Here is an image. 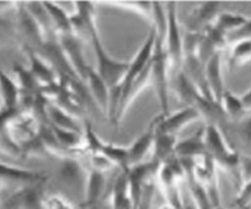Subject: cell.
Masks as SVG:
<instances>
[{"label":"cell","instance_id":"cell-1","mask_svg":"<svg viewBox=\"0 0 251 209\" xmlns=\"http://www.w3.org/2000/svg\"><path fill=\"white\" fill-rule=\"evenodd\" d=\"M87 39L91 42L97 58L96 71L110 91L118 89L125 78L129 62L119 61L108 53L99 37L97 23H94L89 28Z\"/></svg>","mask_w":251,"mask_h":209},{"label":"cell","instance_id":"cell-2","mask_svg":"<svg viewBox=\"0 0 251 209\" xmlns=\"http://www.w3.org/2000/svg\"><path fill=\"white\" fill-rule=\"evenodd\" d=\"M165 48L167 52L170 70H173L175 75L181 71L183 64V36L181 34L180 23L178 21L177 3L175 1H168L165 3Z\"/></svg>","mask_w":251,"mask_h":209},{"label":"cell","instance_id":"cell-3","mask_svg":"<svg viewBox=\"0 0 251 209\" xmlns=\"http://www.w3.org/2000/svg\"><path fill=\"white\" fill-rule=\"evenodd\" d=\"M199 119H201V116L195 107L185 106L181 110L169 113L165 116L160 115L152 122L156 131L176 136L184 127Z\"/></svg>","mask_w":251,"mask_h":209},{"label":"cell","instance_id":"cell-4","mask_svg":"<svg viewBox=\"0 0 251 209\" xmlns=\"http://www.w3.org/2000/svg\"><path fill=\"white\" fill-rule=\"evenodd\" d=\"M204 76L211 97L220 104L226 91L222 73V52H217L204 63Z\"/></svg>","mask_w":251,"mask_h":209},{"label":"cell","instance_id":"cell-5","mask_svg":"<svg viewBox=\"0 0 251 209\" xmlns=\"http://www.w3.org/2000/svg\"><path fill=\"white\" fill-rule=\"evenodd\" d=\"M219 2L207 1L196 7L189 20L188 31L202 33L203 29L214 23L219 14Z\"/></svg>","mask_w":251,"mask_h":209},{"label":"cell","instance_id":"cell-6","mask_svg":"<svg viewBox=\"0 0 251 209\" xmlns=\"http://www.w3.org/2000/svg\"><path fill=\"white\" fill-rule=\"evenodd\" d=\"M0 109L6 112H13L19 109L21 99L20 84L4 72L0 67Z\"/></svg>","mask_w":251,"mask_h":209},{"label":"cell","instance_id":"cell-7","mask_svg":"<svg viewBox=\"0 0 251 209\" xmlns=\"http://www.w3.org/2000/svg\"><path fill=\"white\" fill-rule=\"evenodd\" d=\"M155 139V129L151 121L145 132L141 134L138 139L127 148V170L129 168L141 163L151 148L153 146Z\"/></svg>","mask_w":251,"mask_h":209},{"label":"cell","instance_id":"cell-8","mask_svg":"<svg viewBox=\"0 0 251 209\" xmlns=\"http://www.w3.org/2000/svg\"><path fill=\"white\" fill-rule=\"evenodd\" d=\"M84 80L87 82L91 93L97 101V104L104 113L108 114L110 89L107 84H105V81L98 75L96 69H93L90 66L87 69Z\"/></svg>","mask_w":251,"mask_h":209},{"label":"cell","instance_id":"cell-9","mask_svg":"<svg viewBox=\"0 0 251 209\" xmlns=\"http://www.w3.org/2000/svg\"><path fill=\"white\" fill-rule=\"evenodd\" d=\"M175 155L181 159H193L196 156L206 154L203 139V129L186 139L177 141L175 145Z\"/></svg>","mask_w":251,"mask_h":209},{"label":"cell","instance_id":"cell-10","mask_svg":"<svg viewBox=\"0 0 251 209\" xmlns=\"http://www.w3.org/2000/svg\"><path fill=\"white\" fill-rule=\"evenodd\" d=\"M42 179V174L35 171L0 161V183L3 180L21 183H36L41 181Z\"/></svg>","mask_w":251,"mask_h":209},{"label":"cell","instance_id":"cell-11","mask_svg":"<svg viewBox=\"0 0 251 209\" xmlns=\"http://www.w3.org/2000/svg\"><path fill=\"white\" fill-rule=\"evenodd\" d=\"M104 171L97 168H91L87 178L86 192H85V205L93 206L98 202L105 188Z\"/></svg>","mask_w":251,"mask_h":209},{"label":"cell","instance_id":"cell-12","mask_svg":"<svg viewBox=\"0 0 251 209\" xmlns=\"http://www.w3.org/2000/svg\"><path fill=\"white\" fill-rule=\"evenodd\" d=\"M246 21L247 18L242 15L232 12H223L217 15L213 25L219 31L227 36L241 28Z\"/></svg>","mask_w":251,"mask_h":209},{"label":"cell","instance_id":"cell-13","mask_svg":"<svg viewBox=\"0 0 251 209\" xmlns=\"http://www.w3.org/2000/svg\"><path fill=\"white\" fill-rule=\"evenodd\" d=\"M230 53L228 59L229 68L233 69L242 65L251 60V39L240 40L231 44Z\"/></svg>","mask_w":251,"mask_h":209},{"label":"cell","instance_id":"cell-14","mask_svg":"<svg viewBox=\"0 0 251 209\" xmlns=\"http://www.w3.org/2000/svg\"><path fill=\"white\" fill-rule=\"evenodd\" d=\"M220 104L229 121H236L242 119L246 114H248L245 111L240 98H237L230 91H225Z\"/></svg>","mask_w":251,"mask_h":209},{"label":"cell","instance_id":"cell-15","mask_svg":"<svg viewBox=\"0 0 251 209\" xmlns=\"http://www.w3.org/2000/svg\"><path fill=\"white\" fill-rule=\"evenodd\" d=\"M42 207L43 209H75L69 200L57 194L45 196L42 200Z\"/></svg>","mask_w":251,"mask_h":209},{"label":"cell","instance_id":"cell-16","mask_svg":"<svg viewBox=\"0 0 251 209\" xmlns=\"http://www.w3.org/2000/svg\"><path fill=\"white\" fill-rule=\"evenodd\" d=\"M246 39H251V19H247V21L241 28L226 36L227 43L230 44Z\"/></svg>","mask_w":251,"mask_h":209},{"label":"cell","instance_id":"cell-17","mask_svg":"<svg viewBox=\"0 0 251 209\" xmlns=\"http://www.w3.org/2000/svg\"><path fill=\"white\" fill-rule=\"evenodd\" d=\"M237 204L240 207H247L251 203V178H250L244 187L241 190V193L237 198Z\"/></svg>","mask_w":251,"mask_h":209},{"label":"cell","instance_id":"cell-18","mask_svg":"<svg viewBox=\"0 0 251 209\" xmlns=\"http://www.w3.org/2000/svg\"><path fill=\"white\" fill-rule=\"evenodd\" d=\"M240 100L243 104L245 111L247 113L251 112V87L245 93L242 97H240Z\"/></svg>","mask_w":251,"mask_h":209}]
</instances>
